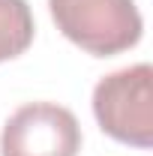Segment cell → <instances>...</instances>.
<instances>
[{
  "label": "cell",
  "instance_id": "1",
  "mask_svg": "<svg viewBox=\"0 0 153 156\" xmlns=\"http://www.w3.org/2000/svg\"><path fill=\"white\" fill-rule=\"evenodd\" d=\"M57 30L93 57H114L138 45L144 21L135 0H48Z\"/></svg>",
  "mask_w": 153,
  "mask_h": 156
},
{
  "label": "cell",
  "instance_id": "2",
  "mask_svg": "<svg viewBox=\"0 0 153 156\" xmlns=\"http://www.w3.org/2000/svg\"><path fill=\"white\" fill-rule=\"evenodd\" d=\"M93 114L105 135L147 150L153 144V69L135 63L105 75L93 87Z\"/></svg>",
  "mask_w": 153,
  "mask_h": 156
},
{
  "label": "cell",
  "instance_id": "3",
  "mask_svg": "<svg viewBox=\"0 0 153 156\" xmlns=\"http://www.w3.org/2000/svg\"><path fill=\"white\" fill-rule=\"evenodd\" d=\"M78 117L57 102L21 105L3 123L0 156H78Z\"/></svg>",
  "mask_w": 153,
  "mask_h": 156
},
{
  "label": "cell",
  "instance_id": "4",
  "mask_svg": "<svg viewBox=\"0 0 153 156\" xmlns=\"http://www.w3.org/2000/svg\"><path fill=\"white\" fill-rule=\"evenodd\" d=\"M36 24L27 0H0V63L24 54L33 42Z\"/></svg>",
  "mask_w": 153,
  "mask_h": 156
}]
</instances>
